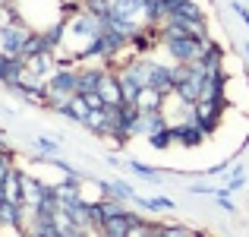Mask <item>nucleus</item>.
Returning a JSON list of instances; mask_svg holds the SVG:
<instances>
[{
	"mask_svg": "<svg viewBox=\"0 0 249 237\" xmlns=\"http://www.w3.org/2000/svg\"><path fill=\"white\" fill-rule=\"evenodd\" d=\"M29 237H44V234H38V231H32V234H29Z\"/></svg>",
	"mask_w": 249,
	"mask_h": 237,
	"instance_id": "f257e3e1",
	"label": "nucleus"
}]
</instances>
